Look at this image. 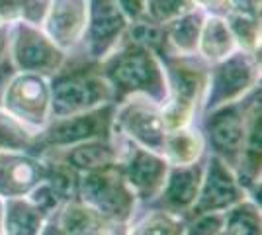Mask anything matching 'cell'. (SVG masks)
<instances>
[{
	"label": "cell",
	"instance_id": "6da1fadb",
	"mask_svg": "<svg viewBox=\"0 0 262 235\" xmlns=\"http://www.w3.org/2000/svg\"><path fill=\"white\" fill-rule=\"evenodd\" d=\"M96 65L114 92V102L143 96L161 106L168 98V78L163 59L149 49L121 41Z\"/></svg>",
	"mask_w": 262,
	"mask_h": 235
},
{
	"label": "cell",
	"instance_id": "7a4b0ae2",
	"mask_svg": "<svg viewBox=\"0 0 262 235\" xmlns=\"http://www.w3.org/2000/svg\"><path fill=\"white\" fill-rule=\"evenodd\" d=\"M168 98L161 104L166 132L192 125L202 112V98L208 84V65L198 55L163 57Z\"/></svg>",
	"mask_w": 262,
	"mask_h": 235
},
{
	"label": "cell",
	"instance_id": "3957f363",
	"mask_svg": "<svg viewBox=\"0 0 262 235\" xmlns=\"http://www.w3.org/2000/svg\"><path fill=\"white\" fill-rule=\"evenodd\" d=\"M78 200L112 227L129 225L139 206L137 196L121 175L120 163L102 170L80 173Z\"/></svg>",
	"mask_w": 262,
	"mask_h": 235
},
{
	"label": "cell",
	"instance_id": "277c9868",
	"mask_svg": "<svg viewBox=\"0 0 262 235\" xmlns=\"http://www.w3.org/2000/svg\"><path fill=\"white\" fill-rule=\"evenodd\" d=\"M260 80V61L258 55L237 49L223 61L208 65V84L202 98V112L213 108L235 104L249 98L256 90Z\"/></svg>",
	"mask_w": 262,
	"mask_h": 235
},
{
	"label": "cell",
	"instance_id": "5b68a950",
	"mask_svg": "<svg viewBox=\"0 0 262 235\" xmlns=\"http://www.w3.org/2000/svg\"><path fill=\"white\" fill-rule=\"evenodd\" d=\"M104 104H116L114 92L96 69H77L51 77V118L88 112Z\"/></svg>",
	"mask_w": 262,
	"mask_h": 235
},
{
	"label": "cell",
	"instance_id": "8992f818",
	"mask_svg": "<svg viewBox=\"0 0 262 235\" xmlns=\"http://www.w3.org/2000/svg\"><path fill=\"white\" fill-rule=\"evenodd\" d=\"M0 108L39 134L51 120V77L14 71L4 87Z\"/></svg>",
	"mask_w": 262,
	"mask_h": 235
},
{
	"label": "cell",
	"instance_id": "52a82bcc",
	"mask_svg": "<svg viewBox=\"0 0 262 235\" xmlns=\"http://www.w3.org/2000/svg\"><path fill=\"white\" fill-rule=\"evenodd\" d=\"M67 53L51 41L41 26L16 20L8 28V59L14 71L53 77L63 71Z\"/></svg>",
	"mask_w": 262,
	"mask_h": 235
},
{
	"label": "cell",
	"instance_id": "ba28073f",
	"mask_svg": "<svg viewBox=\"0 0 262 235\" xmlns=\"http://www.w3.org/2000/svg\"><path fill=\"white\" fill-rule=\"evenodd\" d=\"M112 134L118 139L163 153L166 127L161 106L143 96H129L116 102Z\"/></svg>",
	"mask_w": 262,
	"mask_h": 235
},
{
	"label": "cell",
	"instance_id": "9c48e42d",
	"mask_svg": "<svg viewBox=\"0 0 262 235\" xmlns=\"http://www.w3.org/2000/svg\"><path fill=\"white\" fill-rule=\"evenodd\" d=\"M116 104H104L88 112L73 114L65 118H51L49 123L39 132V143L45 151H59L90 139H110L112 120Z\"/></svg>",
	"mask_w": 262,
	"mask_h": 235
},
{
	"label": "cell",
	"instance_id": "30bf717a",
	"mask_svg": "<svg viewBox=\"0 0 262 235\" xmlns=\"http://www.w3.org/2000/svg\"><path fill=\"white\" fill-rule=\"evenodd\" d=\"M245 198L247 192L237 179L235 168L221 157L209 153V157L204 161V175L198 198L186 220L202 213H225Z\"/></svg>",
	"mask_w": 262,
	"mask_h": 235
},
{
	"label": "cell",
	"instance_id": "8fae6325",
	"mask_svg": "<svg viewBox=\"0 0 262 235\" xmlns=\"http://www.w3.org/2000/svg\"><path fill=\"white\" fill-rule=\"evenodd\" d=\"M202 134L206 147L235 168L237 159L247 143V112L243 102L225 104L202 114Z\"/></svg>",
	"mask_w": 262,
	"mask_h": 235
},
{
	"label": "cell",
	"instance_id": "7c38bea8",
	"mask_svg": "<svg viewBox=\"0 0 262 235\" xmlns=\"http://www.w3.org/2000/svg\"><path fill=\"white\" fill-rule=\"evenodd\" d=\"M168 161L163 153L123 141L120 170L139 202H155L168 175Z\"/></svg>",
	"mask_w": 262,
	"mask_h": 235
},
{
	"label": "cell",
	"instance_id": "4fadbf2b",
	"mask_svg": "<svg viewBox=\"0 0 262 235\" xmlns=\"http://www.w3.org/2000/svg\"><path fill=\"white\" fill-rule=\"evenodd\" d=\"M127 20L116 0H88V26L84 41L88 57L100 63L123 41Z\"/></svg>",
	"mask_w": 262,
	"mask_h": 235
},
{
	"label": "cell",
	"instance_id": "5bb4252c",
	"mask_svg": "<svg viewBox=\"0 0 262 235\" xmlns=\"http://www.w3.org/2000/svg\"><path fill=\"white\" fill-rule=\"evenodd\" d=\"M88 26V0H51L43 32L57 47L71 55L84 41Z\"/></svg>",
	"mask_w": 262,
	"mask_h": 235
},
{
	"label": "cell",
	"instance_id": "9a60e30c",
	"mask_svg": "<svg viewBox=\"0 0 262 235\" xmlns=\"http://www.w3.org/2000/svg\"><path fill=\"white\" fill-rule=\"evenodd\" d=\"M45 177L43 155L0 151V198H24Z\"/></svg>",
	"mask_w": 262,
	"mask_h": 235
},
{
	"label": "cell",
	"instance_id": "2e32d148",
	"mask_svg": "<svg viewBox=\"0 0 262 235\" xmlns=\"http://www.w3.org/2000/svg\"><path fill=\"white\" fill-rule=\"evenodd\" d=\"M202 175H204V161L194 163V165H186V167L170 165L163 190L157 196V202L161 204V208L186 218L198 198Z\"/></svg>",
	"mask_w": 262,
	"mask_h": 235
},
{
	"label": "cell",
	"instance_id": "e0dca14e",
	"mask_svg": "<svg viewBox=\"0 0 262 235\" xmlns=\"http://www.w3.org/2000/svg\"><path fill=\"white\" fill-rule=\"evenodd\" d=\"M51 153L63 159L67 165L77 168L78 173H92V170H102V168L118 165L121 157V145L116 141V137L90 139L84 143H77Z\"/></svg>",
	"mask_w": 262,
	"mask_h": 235
},
{
	"label": "cell",
	"instance_id": "ac0fdd59",
	"mask_svg": "<svg viewBox=\"0 0 262 235\" xmlns=\"http://www.w3.org/2000/svg\"><path fill=\"white\" fill-rule=\"evenodd\" d=\"M233 51H237V44H235V37L231 34L225 16L206 14L202 30H200L196 55L206 65H213L217 61H223L225 57H229Z\"/></svg>",
	"mask_w": 262,
	"mask_h": 235
},
{
	"label": "cell",
	"instance_id": "d6986e66",
	"mask_svg": "<svg viewBox=\"0 0 262 235\" xmlns=\"http://www.w3.org/2000/svg\"><path fill=\"white\" fill-rule=\"evenodd\" d=\"M208 147L202 130L196 123L186 125L174 132H166L163 145V155L172 167H186L204 161Z\"/></svg>",
	"mask_w": 262,
	"mask_h": 235
},
{
	"label": "cell",
	"instance_id": "ffe728a7",
	"mask_svg": "<svg viewBox=\"0 0 262 235\" xmlns=\"http://www.w3.org/2000/svg\"><path fill=\"white\" fill-rule=\"evenodd\" d=\"M204 18H206V12L200 8H192L190 12L174 18L172 22L164 24L166 55H196Z\"/></svg>",
	"mask_w": 262,
	"mask_h": 235
},
{
	"label": "cell",
	"instance_id": "44dd1931",
	"mask_svg": "<svg viewBox=\"0 0 262 235\" xmlns=\"http://www.w3.org/2000/svg\"><path fill=\"white\" fill-rule=\"evenodd\" d=\"M47 220L28 198H10L4 200L0 235H39Z\"/></svg>",
	"mask_w": 262,
	"mask_h": 235
},
{
	"label": "cell",
	"instance_id": "7402d4cb",
	"mask_svg": "<svg viewBox=\"0 0 262 235\" xmlns=\"http://www.w3.org/2000/svg\"><path fill=\"white\" fill-rule=\"evenodd\" d=\"M0 151H22L43 155L39 134L26 127L14 116L0 108Z\"/></svg>",
	"mask_w": 262,
	"mask_h": 235
},
{
	"label": "cell",
	"instance_id": "603a6c76",
	"mask_svg": "<svg viewBox=\"0 0 262 235\" xmlns=\"http://www.w3.org/2000/svg\"><path fill=\"white\" fill-rule=\"evenodd\" d=\"M45 161V177L43 180L57 192V196L63 202L75 200L78 198V184H80V173L71 165H67L63 159L45 151L43 153Z\"/></svg>",
	"mask_w": 262,
	"mask_h": 235
},
{
	"label": "cell",
	"instance_id": "cb8c5ba5",
	"mask_svg": "<svg viewBox=\"0 0 262 235\" xmlns=\"http://www.w3.org/2000/svg\"><path fill=\"white\" fill-rule=\"evenodd\" d=\"M186 218L166 212L163 208L151 210L139 220H131L125 235H184Z\"/></svg>",
	"mask_w": 262,
	"mask_h": 235
},
{
	"label": "cell",
	"instance_id": "d4e9b609",
	"mask_svg": "<svg viewBox=\"0 0 262 235\" xmlns=\"http://www.w3.org/2000/svg\"><path fill=\"white\" fill-rule=\"evenodd\" d=\"M53 220L59 224V227L63 229L65 235H80L82 231L90 229L92 225L102 224L98 216L78 198L63 202V206L53 216Z\"/></svg>",
	"mask_w": 262,
	"mask_h": 235
},
{
	"label": "cell",
	"instance_id": "484cf974",
	"mask_svg": "<svg viewBox=\"0 0 262 235\" xmlns=\"http://www.w3.org/2000/svg\"><path fill=\"white\" fill-rule=\"evenodd\" d=\"M123 41L139 45L143 49H149L163 59L166 55V37H164V26L155 24L149 18H141L137 22L127 24V30L123 35Z\"/></svg>",
	"mask_w": 262,
	"mask_h": 235
},
{
	"label": "cell",
	"instance_id": "4316f807",
	"mask_svg": "<svg viewBox=\"0 0 262 235\" xmlns=\"http://www.w3.org/2000/svg\"><path fill=\"white\" fill-rule=\"evenodd\" d=\"M223 218H225V225L239 235H262L260 204L251 200L249 196L239 204H235L231 210H227L223 213Z\"/></svg>",
	"mask_w": 262,
	"mask_h": 235
},
{
	"label": "cell",
	"instance_id": "83f0119b",
	"mask_svg": "<svg viewBox=\"0 0 262 235\" xmlns=\"http://www.w3.org/2000/svg\"><path fill=\"white\" fill-rule=\"evenodd\" d=\"M223 16L229 24L237 49L258 55V51H260V18L245 16V14H233V12H225Z\"/></svg>",
	"mask_w": 262,
	"mask_h": 235
},
{
	"label": "cell",
	"instance_id": "f1b7e54d",
	"mask_svg": "<svg viewBox=\"0 0 262 235\" xmlns=\"http://www.w3.org/2000/svg\"><path fill=\"white\" fill-rule=\"evenodd\" d=\"M192 8H196L192 0H145V16L161 26L172 22Z\"/></svg>",
	"mask_w": 262,
	"mask_h": 235
},
{
	"label": "cell",
	"instance_id": "f546056e",
	"mask_svg": "<svg viewBox=\"0 0 262 235\" xmlns=\"http://www.w3.org/2000/svg\"><path fill=\"white\" fill-rule=\"evenodd\" d=\"M24 198H28V200L32 202L45 218H53L55 213L59 212V208L63 206V200L57 196V192L45 180H41L37 186H33L32 190H30V194L24 196Z\"/></svg>",
	"mask_w": 262,
	"mask_h": 235
},
{
	"label": "cell",
	"instance_id": "4dcf8cb0",
	"mask_svg": "<svg viewBox=\"0 0 262 235\" xmlns=\"http://www.w3.org/2000/svg\"><path fill=\"white\" fill-rule=\"evenodd\" d=\"M225 225L223 213H202L186 220L184 235H217Z\"/></svg>",
	"mask_w": 262,
	"mask_h": 235
},
{
	"label": "cell",
	"instance_id": "1f68e13d",
	"mask_svg": "<svg viewBox=\"0 0 262 235\" xmlns=\"http://www.w3.org/2000/svg\"><path fill=\"white\" fill-rule=\"evenodd\" d=\"M51 0H18V20L41 26Z\"/></svg>",
	"mask_w": 262,
	"mask_h": 235
},
{
	"label": "cell",
	"instance_id": "d6a6232c",
	"mask_svg": "<svg viewBox=\"0 0 262 235\" xmlns=\"http://www.w3.org/2000/svg\"><path fill=\"white\" fill-rule=\"evenodd\" d=\"M116 4L123 14V18L127 20V24L147 18L145 16V0H116Z\"/></svg>",
	"mask_w": 262,
	"mask_h": 235
},
{
	"label": "cell",
	"instance_id": "836d02e7",
	"mask_svg": "<svg viewBox=\"0 0 262 235\" xmlns=\"http://www.w3.org/2000/svg\"><path fill=\"white\" fill-rule=\"evenodd\" d=\"M225 12L260 18V0H225Z\"/></svg>",
	"mask_w": 262,
	"mask_h": 235
},
{
	"label": "cell",
	"instance_id": "e575fe53",
	"mask_svg": "<svg viewBox=\"0 0 262 235\" xmlns=\"http://www.w3.org/2000/svg\"><path fill=\"white\" fill-rule=\"evenodd\" d=\"M194 6L204 10L206 14H221L225 12V0H192Z\"/></svg>",
	"mask_w": 262,
	"mask_h": 235
},
{
	"label": "cell",
	"instance_id": "d590c367",
	"mask_svg": "<svg viewBox=\"0 0 262 235\" xmlns=\"http://www.w3.org/2000/svg\"><path fill=\"white\" fill-rule=\"evenodd\" d=\"M12 73H14V67H12L10 59L8 57L2 59L0 61V100H2V92H4V87H6L8 78L12 77Z\"/></svg>",
	"mask_w": 262,
	"mask_h": 235
},
{
	"label": "cell",
	"instance_id": "8d00e7d4",
	"mask_svg": "<svg viewBox=\"0 0 262 235\" xmlns=\"http://www.w3.org/2000/svg\"><path fill=\"white\" fill-rule=\"evenodd\" d=\"M8 28L10 24L0 26V61L8 57Z\"/></svg>",
	"mask_w": 262,
	"mask_h": 235
},
{
	"label": "cell",
	"instance_id": "74e56055",
	"mask_svg": "<svg viewBox=\"0 0 262 235\" xmlns=\"http://www.w3.org/2000/svg\"><path fill=\"white\" fill-rule=\"evenodd\" d=\"M80 235H114V227L102 222V224L92 225L90 229H86V231H82Z\"/></svg>",
	"mask_w": 262,
	"mask_h": 235
},
{
	"label": "cell",
	"instance_id": "f35d334b",
	"mask_svg": "<svg viewBox=\"0 0 262 235\" xmlns=\"http://www.w3.org/2000/svg\"><path fill=\"white\" fill-rule=\"evenodd\" d=\"M39 235H65V233H63V229L59 227V224L55 222L53 218H49L43 224V227H41Z\"/></svg>",
	"mask_w": 262,
	"mask_h": 235
},
{
	"label": "cell",
	"instance_id": "ab89813d",
	"mask_svg": "<svg viewBox=\"0 0 262 235\" xmlns=\"http://www.w3.org/2000/svg\"><path fill=\"white\" fill-rule=\"evenodd\" d=\"M217 235H239V233H237V231H233V229H229L227 225H223V227L217 231Z\"/></svg>",
	"mask_w": 262,
	"mask_h": 235
},
{
	"label": "cell",
	"instance_id": "60d3db41",
	"mask_svg": "<svg viewBox=\"0 0 262 235\" xmlns=\"http://www.w3.org/2000/svg\"><path fill=\"white\" fill-rule=\"evenodd\" d=\"M2 216H4V198H0V231H2Z\"/></svg>",
	"mask_w": 262,
	"mask_h": 235
}]
</instances>
